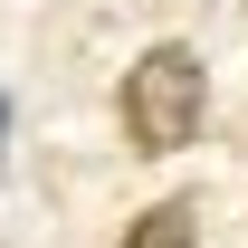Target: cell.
Wrapping results in <instances>:
<instances>
[{
  "label": "cell",
  "mask_w": 248,
  "mask_h": 248,
  "mask_svg": "<svg viewBox=\"0 0 248 248\" xmlns=\"http://www.w3.org/2000/svg\"><path fill=\"white\" fill-rule=\"evenodd\" d=\"M115 248H201V201H182V191H172V201H153V210L134 219Z\"/></svg>",
  "instance_id": "7a4b0ae2"
},
{
  "label": "cell",
  "mask_w": 248,
  "mask_h": 248,
  "mask_svg": "<svg viewBox=\"0 0 248 248\" xmlns=\"http://www.w3.org/2000/svg\"><path fill=\"white\" fill-rule=\"evenodd\" d=\"M0 153H10V95H0Z\"/></svg>",
  "instance_id": "3957f363"
},
{
  "label": "cell",
  "mask_w": 248,
  "mask_h": 248,
  "mask_svg": "<svg viewBox=\"0 0 248 248\" xmlns=\"http://www.w3.org/2000/svg\"><path fill=\"white\" fill-rule=\"evenodd\" d=\"M124 143L134 153H182L191 134H201V105H210V67H201V48L191 38H153L143 58L124 67Z\"/></svg>",
  "instance_id": "6da1fadb"
}]
</instances>
